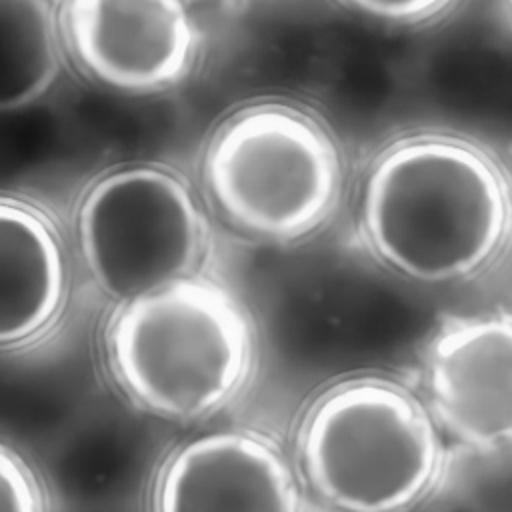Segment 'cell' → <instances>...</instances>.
<instances>
[{
	"instance_id": "2",
	"label": "cell",
	"mask_w": 512,
	"mask_h": 512,
	"mask_svg": "<svg viewBox=\"0 0 512 512\" xmlns=\"http://www.w3.org/2000/svg\"><path fill=\"white\" fill-rule=\"evenodd\" d=\"M256 344L240 300L190 274L118 304L106 330L112 380L140 410L192 422L238 398Z\"/></svg>"
},
{
	"instance_id": "5",
	"label": "cell",
	"mask_w": 512,
	"mask_h": 512,
	"mask_svg": "<svg viewBox=\"0 0 512 512\" xmlns=\"http://www.w3.org/2000/svg\"><path fill=\"white\" fill-rule=\"evenodd\" d=\"M74 228L92 284L118 304L196 274L208 242L188 180L152 162L98 176L78 202Z\"/></svg>"
},
{
	"instance_id": "11",
	"label": "cell",
	"mask_w": 512,
	"mask_h": 512,
	"mask_svg": "<svg viewBox=\"0 0 512 512\" xmlns=\"http://www.w3.org/2000/svg\"><path fill=\"white\" fill-rule=\"evenodd\" d=\"M0 512H48L46 492L30 462L0 440Z\"/></svg>"
},
{
	"instance_id": "3",
	"label": "cell",
	"mask_w": 512,
	"mask_h": 512,
	"mask_svg": "<svg viewBox=\"0 0 512 512\" xmlns=\"http://www.w3.org/2000/svg\"><path fill=\"white\" fill-rule=\"evenodd\" d=\"M344 154L330 126L284 100L230 112L202 154V184L214 210L238 232L294 242L316 232L344 190Z\"/></svg>"
},
{
	"instance_id": "8",
	"label": "cell",
	"mask_w": 512,
	"mask_h": 512,
	"mask_svg": "<svg viewBox=\"0 0 512 512\" xmlns=\"http://www.w3.org/2000/svg\"><path fill=\"white\" fill-rule=\"evenodd\" d=\"M428 386L440 420L462 440H512V320L452 324L434 342Z\"/></svg>"
},
{
	"instance_id": "1",
	"label": "cell",
	"mask_w": 512,
	"mask_h": 512,
	"mask_svg": "<svg viewBox=\"0 0 512 512\" xmlns=\"http://www.w3.org/2000/svg\"><path fill=\"white\" fill-rule=\"evenodd\" d=\"M360 224L378 260L420 282L468 278L498 256L512 180L482 142L444 130L404 134L370 162Z\"/></svg>"
},
{
	"instance_id": "10",
	"label": "cell",
	"mask_w": 512,
	"mask_h": 512,
	"mask_svg": "<svg viewBox=\"0 0 512 512\" xmlns=\"http://www.w3.org/2000/svg\"><path fill=\"white\" fill-rule=\"evenodd\" d=\"M62 56L52 0H0V114L44 98L60 76Z\"/></svg>"
},
{
	"instance_id": "9",
	"label": "cell",
	"mask_w": 512,
	"mask_h": 512,
	"mask_svg": "<svg viewBox=\"0 0 512 512\" xmlns=\"http://www.w3.org/2000/svg\"><path fill=\"white\" fill-rule=\"evenodd\" d=\"M72 288L66 238L38 204L0 194V350H20L62 320Z\"/></svg>"
},
{
	"instance_id": "14",
	"label": "cell",
	"mask_w": 512,
	"mask_h": 512,
	"mask_svg": "<svg viewBox=\"0 0 512 512\" xmlns=\"http://www.w3.org/2000/svg\"><path fill=\"white\" fill-rule=\"evenodd\" d=\"M226 2H236V0H226Z\"/></svg>"
},
{
	"instance_id": "13",
	"label": "cell",
	"mask_w": 512,
	"mask_h": 512,
	"mask_svg": "<svg viewBox=\"0 0 512 512\" xmlns=\"http://www.w3.org/2000/svg\"><path fill=\"white\" fill-rule=\"evenodd\" d=\"M508 6H510V16H512V0H508Z\"/></svg>"
},
{
	"instance_id": "4",
	"label": "cell",
	"mask_w": 512,
	"mask_h": 512,
	"mask_svg": "<svg viewBox=\"0 0 512 512\" xmlns=\"http://www.w3.org/2000/svg\"><path fill=\"white\" fill-rule=\"evenodd\" d=\"M298 448L310 486L344 512L402 510L426 492L440 464L422 406L382 380L326 392L306 414Z\"/></svg>"
},
{
	"instance_id": "12",
	"label": "cell",
	"mask_w": 512,
	"mask_h": 512,
	"mask_svg": "<svg viewBox=\"0 0 512 512\" xmlns=\"http://www.w3.org/2000/svg\"><path fill=\"white\" fill-rule=\"evenodd\" d=\"M350 12L392 26H420L446 14L458 0H338Z\"/></svg>"
},
{
	"instance_id": "6",
	"label": "cell",
	"mask_w": 512,
	"mask_h": 512,
	"mask_svg": "<svg viewBox=\"0 0 512 512\" xmlns=\"http://www.w3.org/2000/svg\"><path fill=\"white\" fill-rule=\"evenodd\" d=\"M64 52L94 84L154 96L190 78L202 30L188 0H62Z\"/></svg>"
},
{
	"instance_id": "7",
	"label": "cell",
	"mask_w": 512,
	"mask_h": 512,
	"mask_svg": "<svg viewBox=\"0 0 512 512\" xmlns=\"http://www.w3.org/2000/svg\"><path fill=\"white\" fill-rule=\"evenodd\" d=\"M152 500L154 512H300L288 460L252 430H216L178 446Z\"/></svg>"
}]
</instances>
